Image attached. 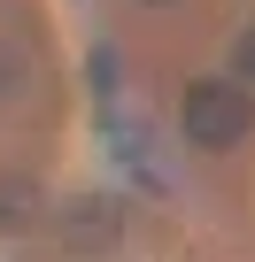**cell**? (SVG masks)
I'll list each match as a JSON object with an SVG mask.
<instances>
[{
	"instance_id": "cell-1",
	"label": "cell",
	"mask_w": 255,
	"mask_h": 262,
	"mask_svg": "<svg viewBox=\"0 0 255 262\" xmlns=\"http://www.w3.org/2000/svg\"><path fill=\"white\" fill-rule=\"evenodd\" d=\"M178 123H186V139H193V147H240V139H247V123H255V100L232 93L224 77H201V85H186Z\"/></svg>"
},
{
	"instance_id": "cell-2",
	"label": "cell",
	"mask_w": 255,
	"mask_h": 262,
	"mask_svg": "<svg viewBox=\"0 0 255 262\" xmlns=\"http://www.w3.org/2000/svg\"><path fill=\"white\" fill-rule=\"evenodd\" d=\"M24 208H31V185H8V193H0V224H24Z\"/></svg>"
},
{
	"instance_id": "cell-3",
	"label": "cell",
	"mask_w": 255,
	"mask_h": 262,
	"mask_svg": "<svg viewBox=\"0 0 255 262\" xmlns=\"http://www.w3.org/2000/svg\"><path fill=\"white\" fill-rule=\"evenodd\" d=\"M232 70H240V77H255V24L240 31V47H232Z\"/></svg>"
},
{
	"instance_id": "cell-4",
	"label": "cell",
	"mask_w": 255,
	"mask_h": 262,
	"mask_svg": "<svg viewBox=\"0 0 255 262\" xmlns=\"http://www.w3.org/2000/svg\"><path fill=\"white\" fill-rule=\"evenodd\" d=\"M155 8H163V0H155Z\"/></svg>"
}]
</instances>
